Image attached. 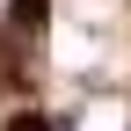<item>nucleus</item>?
I'll return each instance as SVG.
<instances>
[{
  "mask_svg": "<svg viewBox=\"0 0 131 131\" xmlns=\"http://www.w3.org/2000/svg\"><path fill=\"white\" fill-rule=\"evenodd\" d=\"M44 22H51V0H7V37L37 44V37H44Z\"/></svg>",
  "mask_w": 131,
  "mask_h": 131,
  "instance_id": "nucleus-2",
  "label": "nucleus"
},
{
  "mask_svg": "<svg viewBox=\"0 0 131 131\" xmlns=\"http://www.w3.org/2000/svg\"><path fill=\"white\" fill-rule=\"evenodd\" d=\"M0 88H37V58L22 37H0Z\"/></svg>",
  "mask_w": 131,
  "mask_h": 131,
  "instance_id": "nucleus-1",
  "label": "nucleus"
},
{
  "mask_svg": "<svg viewBox=\"0 0 131 131\" xmlns=\"http://www.w3.org/2000/svg\"><path fill=\"white\" fill-rule=\"evenodd\" d=\"M0 131H58V124H51V117H44V109H15V117H7V124H0Z\"/></svg>",
  "mask_w": 131,
  "mask_h": 131,
  "instance_id": "nucleus-3",
  "label": "nucleus"
}]
</instances>
